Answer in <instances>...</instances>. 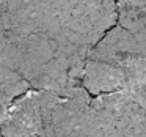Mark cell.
<instances>
[{
    "label": "cell",
    "mask_w": 146,
    "mask_h": 137,
    "mask_svg": "<svg viewBox=\"0 0 146 137\" xmlns=\"http://www.w3.org/2000/svg\"><path fill=\"white\" fill-rule=\"evenodd\" d=\"M8 38L17 71L32 88L60 92L82 85L93 46L80 35L60 29L52 33L8 35Z\"/></svg>",
    "instance_id": "cell-1"
},
{
    "label": "cell",
    "mask_w": 146,
    "mask_h": 137,
    "mask_svg": "<svg viewBox=\"0 0 146 137\" xmlns=\"http://www.w3.org/2000/svg\"><path fill=\"white\" fill-rule=\"evenodd\" d=\"M146 80V43L115 25L93 46L82 85L93 96L127 90Z\"/></svg>",
    "instance_id": "cell-2"
},
{
    "label": "cell",
    "mask_w": 146,
    "mask_h": 137,
    "mask_svg": "<svg viewBox=\"0 0 146 137\" xmlns=\"http://www.w3.org/2000/svg\"><path fill=\"white\" fill-rule=\"evenodd\" d=\"M86 137H146V107L124 90L94 96Z\"/></svg>",
    "instance_id": "cell-3"
},
{
    "label": "cell",
    "mask_w": 146,
    "mask_h": 137,
    "mask_svg": "<svg viewBox=\"0 0 146 137\" xmlns=\"http://www.w3.org/2000/svg\"><path fill=\"white\" fill-rule=\"evenodd\" d=\"M44 137H86L93 95L83 85L66 90H39Z\"/></svg>",
    "instance_id": "cell-4"
},
{
    "label": "cell",
    "mask_w": 146,
    "mask_h": 137,
    "mask_svg": "<svg viewBox=\"0 0 146 137\" xmlns=\"http://www.w3.org/2000/svg\"><path fill=\"white\" fill-rule=\"evenodd\" d=\"M63 29L94 46L118 22V0H52Z\"/></svg>",
    "instance_id": "cell-5"
},
{
    "label": "cell",
    "mask_w": 146,
    "mask_h": 137,
    "mask_svg": "<svg viewBox=\"0 0 146 137\" xmlns=\"http://www.w3.org/2000/svg\"><path fill=\"white\" fill-rule=\"evenodd\" d=\"M0 27L8 35L52 33L63 29L52 0H2Z\"/></svg>",
    "instance_id": "cell-6"
},
{
    "label": "cell",
    "mask_w": 146,
    "mask_h": 137,
    "mask_svg": "<svg viewBox=\"0 0 146 137\" xmlns=\"http://www.w3.org/2000/svg\"><path fill=\"white\" fill-rule=\"evenodd\" d=\"M3 137H44L41 92L29 88L17 96L0 124Z\"/></svg>",
    "instance_id": "cell-7"
},
{
    "label": "cell",
    "mask_w": 146,
    "mask_h": 137,
    "mask_svg": "<svg viewBox=\"0 0 146 137\" xmlns=\"http://www.w3.org/2000/svg\"><path fill=\"white\" fill-rule=\"evenodd\" d=\"M29 88H32L30 84L16 68L10 38L0 27V124L5 120L13 101Z\"/></svg>",
    "instance_id": "cell-8"
},
{
    "label": "cell",
    "mask_w": 146,
    "mask_h": 137,
    "mask_svg": "<svg viewBox=\"0 0 146 137\" xmlns=\"http://www.w3.org/2000/svg\"><path fill=\"white\" fill-rule=\"evenodd\" d=\"M143 0H118V8H124V7H130V5L140 3Z\"/></svg>",
    "instance_id": "cell-9"
},
{
    "label": "cell",
    "mask_w": 146,
    "mask_h": 137,
    "mask_svg": "<svg viewBox=\"0 0 146 137\" xmlns=\"http://www.w3.org/2000/svg\"><path fill=\"white\" fill-rule=\"evenodd\" d=\"M0 137H3V136H2V132H0Z\"/></svg>",
    "instance_id": "cell-10"
},
{
    "label": "cell",
    "mask_w": 146,
    "mask_h": 137,
    "mask_svg": "<svg viewBox=\"0 0 146 137\" xmlns=\"http://www.w3.org/2000/svg\"><path fill=\"white\" fill-rule=\"evenodd\" d=\"M0 2H2V0H0Z\"/></svg>",
    "instance_id": "cell-11"
}]
</instances>
